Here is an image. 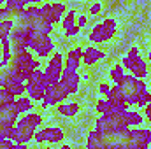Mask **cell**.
<instances>
[{
    "mask_svg": "<svg viewBox=\"0 0 151 149\" xmlns=\"http://www.w3.org/2000/svg\"><path fill=\"white\" fill-rule=\"evenodd\" d=\"M151 142V130L148 128H123L118 132H91L86 146L90 149H144Z\"/></svg>",
    "mask_w": 151,
    "mask_h": 149,
    "instance_id": "cell-1",
    "label": "cell"
},
{
    "mask_svg": "<svg viewBox=\"0 0 151 149\" xmlns=\"http://www.w3.org/2000/svg\"><path fill=\"white\" fill-rule=\"evenodd\" d=\"M144 117L142 114L137 111H116V112H107L102 114L97 123H95V130L102 132V133H109V132H118L123 128H130L132 125H142Z\"/></svg>",
    "mask_w": 151,
    "mask_h": 149,
    "instance_id": "cell-2",
    "label": "cell"
},
{
    "mask_svg": "<svg viewBox=\"0 0 151 149\" xmlns=\"http://www.w3.org/2000/svg\"><path fill=\"white\" fill-rule=\"evenodd\" d=\"M118 88L121 90V93L128 104H135V105L144 107L151 100L150 88L146 86V82L141 77H135L132 74L123 75V79L118 82Z\"/></svg>",
    "mask_w": 151,
    "mask_h": 149,
    "instance_id": "cell-3",
    "label": "cell"
},
{
    "mask_svg": "<svg viewBox=\"0 0 151 149\" xmlns=\"http://www.w3.org/2000/svg\"><path fill=\"white\" fill-rule=\"evenodd\" d=\"M42 125V116L37 112H27L19 121L18 125L14 126V133H12V140L19 146L30 142L37 132V128Z\"/></svg>",
    "mask_w": 151,
    "mask_h": 149,
    "instance_id": "cell-4",
    "label": "cell"
},
{
    "mask_svg": "<svg viewBox=\"0 0 151 149\" xmlns=\"http://www.w3.org/2000/svg\"><path fill=\"white\" fill-rule=\"evenodd\" d=\"M47 86H49V82L46 79V74L40 72V70H34L32 74L28 75V79H27L25 91L30 95V98L34 102H40L44 98V93H46Z\"/></svg>",
    "mask_w": 151,
    "mask_h": 149,
    "instance_id": "cell-5",
    "label": "cell"
},
{
    "mask_svg": "<svg viewBox=\"0 0 151 149\" xmlns=\"http://www.w3.org/2000/svg\"><path fill=\"white\" fill-rule=\"evenodd\" d=\"M121 65H123V69H127L132 75L141 77V79H144V77L148 75V72H150L146 62L139 56V49H137L135 46H132V47L128 49V54L123 58Z\"/></svg>",
    "mask_w": 151,
    "mask_h": 149,
    "instance_id": "cell-6",
    "label": "cell"
},
{
    "mask_svg": "<svg viewBox=\"0 0 151 149\" xmlns=\"http://www.w3.org/2000/svg\"><path fill=\"white\" fill-rule=\"evenodd\" d=\"M67 98H69V91L65 90V86L60 81H56V82L47 86V90L44 93V98L40 100V107L47 109V107H53V105H58V104L65 102Z\"/></svg>",
    "mask_w": 151,
    "mask_h": 149,
    "instance_id": "cell-7",
    "label": "cell"
},
{
    "mask_svg": "<svg viewBox=\"0 0 151 149\" xmlns=\"http://www.w3.org/2000/svg\"><path fill=\"white\" fill-rule=\"evenodd\" d=\"M116 21L113 18H107L104 21H100L99 25H95V28L90 32V40L95 44H104L107 40H111L116 34Z\"/></svg>",
    "mask_w": 151,
    "mask_h": 149,
    "instance_id": "cell-8",
    "label": "cell"
},
{
    "mask_svg": "<svg viewBox=\"0 0 151 149\" xmlns=\"http://www.w3.org/2000/svg\"><path fill=\"white\" fill-rule=\"evenodd\" d=\"M63 63H65V60H63L62 53H55V54L51 56V60H49V63H47V67H46V70H44L46 79H47V82H49V84H53V82L60 81Z\"/></svg>",
    "mask_w": 151,
    "mask_h": 149,
    "instance_id": "cell-9",
    "label": "cell"
},
{
    "mask_svg": "<svg viewBox=\"0 0 151 149\" xmlns=\"http://www.w3.org/2000/svg\"><path fill=\"white\" fill-rule=\"evenodd\" d=\"M63 139H65L63 130H60L56 126L42 128V130L35 132V135H34V140L37 144H44V142H63Z\"/></svg>",
    "mask_w": 151,
    "mask_h": 149,
    "instance_id": "cell-10",
    "label": "cell"
},
{
    "mask_svg": "<svg viewBox=\"0 0 151 149\" xmlns=\"http://www.w3.org/2000/svg\"><path fill=\"white\" fill-rule=\"evenodd\" d=\"M106 100H107V102H109V105L113 107V112H116V111H127V107H128V102L125 100V97H123L121 90L118 88V84L111 86L109 93L106 95Z\"/></svg>",
    "mask_w": 151,
    "mask_h": 149,
    "instance_id": "cell-11",
    "label": "cell"
},
{
    "mask_svg": "<svg viewBox=\"0 0 151 149\" xmlns=\"http://www.w3.org/2000/svg\"><path fill=\"white\" fill-rule=\"evenodd\" d=\"M60 82L65 86V90L69 91V95H76V93H77V90H79L81 77H79V74H77V70L63 69L62 77H60Z\"/></svg>",
    "mask_w": 151,
    "mask_h": 149,
    "instance_id": "cell-12",
    "label": "cell"
},
{
    "mask_svg": "<svg viewBox=\"0 0 151 149\" xmlns=\"http://www.w3.org/2000/svg\"><path fill=\"white\" fill-rule=\"evenodd\" d=\"M62 28L65 32L67 37H74L79 34V25H76V9H70L67 14H65V19L62 21Z\"/></svg>",
    "mask_w": 151,
    "mask_h": 149,
    "instance_id": "cell-13",
    "label": "cell"
},
{
    "mask_svg": "<svg viewBox=\"0 0 151 149\" xmlns=\"http://www.w3.org/2000/svg\"><path fill=\"white\" fill-rule=\"evenodd\" d=\"M104 51H100L99 47H95V46H88L86 49H83V63L84 65H93V63H97V62H100V60H104Z\"/></svg>",
    "mask_w": 151,
    "mask_h": 149,
    "instance_id": "cell-14",
    "label": "cell"
},
{
    "mask_svg": "<svg viewBox=\"0 0 151 149\" xmlns=\"http://www.w3.org/2000/svg\"><path fill=\"white\" fill-rule=\"evenodd\" d=\"M56 111H58V114H62L65 117H74L76 114L79 112V104L77 102H69V104L62 102V104H58Z\"/></svg>",
    "mask_w": 151,
    "mask_h": 149,
    "instance_id": "cell-15",
    "label": "cell"
},
{
    "mask_svg": "<svg viewBox=\"0 0 151 149\" xmlns=\"http://www.w3.org/2000/svg\"><path fill=\"white\" fill-rule=\"evenodd\" d=\"M37 2H42V0H5V4H7L5 11H9V12H19L28 4H37Z\"/></svg>",
    "mask_w": 151,
    "mask_h": 149,
    "instance_id": "cell-16",
    "label": "cell"
},
{
    "mask_svg": "<svg viewBox=\"0 0 151 149\" xmlns=\"http://www.w3.org/2000/svg\"><path fill=\"white\" fill-rule=\"evenodd\" d=\"M16 107H18L19 114H21V112H28V111H32L34 104H32V100H30V98L19 97V98H16Z\"/></svg>",
    "mask_w": 151,
    "mask_h": 149,
    "instance_id": "cell-17",
    "label": "cell"
},
{
    "mask_svg": "<svg viewBox=\"0 0 151 149\" xmlns=\"http://www.w3.org/2000/svg\"><path fill=\"white\" fill-rule=\"evenodd\" d=\"M95 109H97V112H100V114L113 112V107H111V105H109V102H107V100H104V98L97 100V104H95Z\"/></svg>",
    "mask_w": 151,
    "mask_h": 149,
    "instance_id": "cell-18",
    "label": "cell"
},
{
    "mask_svg": "<svg viewBox=\"0 0 151 149\" xmlns=\"http://www.w3.org/2000/svg\"><path fill=\"white\" fill-rule=\"evenodd\" d=\"M123 75H125L123 74V65H116L113 70H111V79H113L114 84H118V82L123 79Z\"/></svg>",
    "mask_w": 151,
    "mask_h": 149,
    "instance_id": "cell-19",
    "label": "cell"
},
{
    "mask_svg": "<svg viewBox=\"0 0 151 149\" xmlns=\"http://www.w3.org/2000/svg\"><path fill=\"white\" fill-rule=\"evenodd\" d=\"M100 11H102V5L97 2V4H93L90 7V16H97V14H100Z\"/></svg>",
    "mask_w": 151,
    "mask_h": 149,
    "instance_id": "cell-20",
    "label": "cell"
},
{
    "mask_svg": "<svg viewBox=\"0 0 151 149\" xmlns=\"http://www.w3.org/2000/svg\"><path fill=\"white\" fill-rule=\"evenodd\" d=\"M99 90H100V93L106 97L107 93H109V90H111V86H109V82H100V86H99Z\"/></svg>",
    "mask_w": 151,
    "mask_h": 149,
    "instance_id": "cell-21",
    "label": "cell"
},
{
    "mask_svg": "<svg viewBox=\"0 0 151 149\" xmlns=\"http://www.w3.org/2000/svg\"><path fill=\"white\" fill-rule=\"evenodd\" d=\"M86 23H88L86 14H81V16L77 18V25H79V28H84V27H86Z\"/></svg>",
    "mask_w": 151,
    "mask_h": 149,
    "instance_id": "cell-22",
    "label": "cell"
},
{
    "mask_svg": "<svg viewBox=\"0 0 151 149\" xmlns=\"http://www.w3.org/2000/svg\"><path fill=\"white\" fill-rule=\"evenodd\" d=\"M144 111H146V117H148V121L151 123V100L144 105Z\"/></svg>",
    "mask_w": 151,
    "mask_h": 149,
    "instance_id": "cell-23",
    "label": "cell"
},
{
    "mask_svg": "<svg viewBox=\"0 0 151 149\" xmlns=\"http://www.w3.org/2000/svg\"><path fill=\"white\" fill-rule=\"evenodd\" d=\"M4 2H5V0H0V7H2V4H4ZM2 11H4V9H0V16H2Z\"/></svg>",
    "mask_w": 151,
    "mask_h": 149,
    "instance_id": "cell-24",
    "label": "cell"
},
{
    "mask_svg": "<svg viewBox=\"0 0 151 149\" xmlns=\"http://www.w3.org/2000/svg\"><path fill=\"white\" fill-rule=\"evenodd\" d=\"M55 2H67V0H55ZM81 2H88V0H81Z\"/></svg>",
    "mask_w": 151,
    "mask_h": 149,
    "instance_id": "cell-25",
    "label": "cell"
},
{
    "mask_svg": "<svg viewBox=\"0 0 151 149\" xmlns=\"http://www.w3.org/2000/svg\"><path fill=\"white\" fill-rule=\"evenodd\" d=\"M150 91H151V82H150Z\"/></svg>",
    "mask_w": 151,
    "mask_h": 149,
    "instance_id": "cell-26",
    "label": "cell"
}]
</instances>
